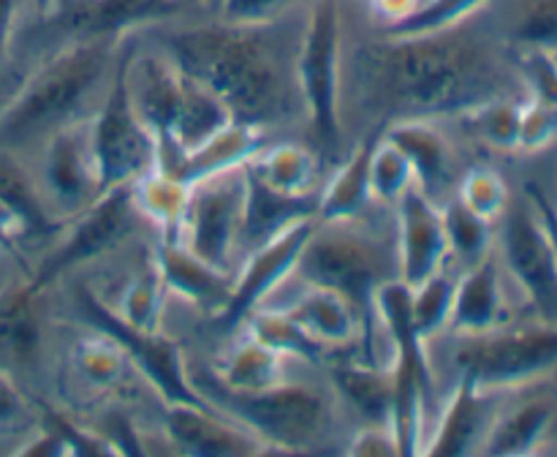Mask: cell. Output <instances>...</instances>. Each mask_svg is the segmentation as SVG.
Here are the masks:
<instances>
[{"instance_id":"cell-43","label":"cell","mask_w":557,"mask_h":457,"mask_svg":"<svg viewBox=\"0 0 557 457\" xmlns=\"http://www.w3.org/2000/svg\"><path fill=\"white\" fill-rule=\"evenodd\" d=\"M511 38L520 49L557 52V0H522L511 25Z\"/></svg>"},{"instance_id":"cell-37","label":"cell","mask_w":557,"mask_h":457,"mask_svg":"<svg viewBox=\"0 0 557 457\" xmlns=\"http://www.w3.org/2000/svg\"><path fill=\"white\" fill-rule=\"evenodd\" d=\"M248 326V335H253L256 341H261L264 346L275 348L283 357H297L305 362H319L324 348L319 343L310 341L302 330H299L297 321L286 313L283 308L275 305H259L253 313L245 316L243 321Z\"/></svg>"},{"instance_id":"cell-48","label":"cell","mask_w":557,"mask_h":457,"mask_svg":"<svg viewBox=\"0 0 557 457\" xmlns=\"http://www.w3.org/2000/svg\"><path fill=\"white\" fill-rule=\"evenodd\" d=\"M16 455H25V457H69L74 455V449H71L69 439L63 435V430L58 428V424H52L47 419L44 422V428H38L36 433L30 435V439L25 441V444L16 449Z\"/></svg>"},{"instance_id":"cell-14","label":"cell","mask_w":557,"mask_h":457,"mask_svg":"<svg viewBox=\"0 0 557 457\" xmlns=\"http://www.w3.org/2000/svg\"><path fill=\"white\" fill-rule=\"evenodd\" d=\"M313 226L315 218H302V221H294L292 226L277 232L267 243L248 250L243 267L234 275L232 297H228L226 308L212 319L221 330H237L245 316L253 313L259 305H264L294 275L299 254H302Z\"/></svg>"},{"instance_id":"cell-36","label":"cell","mask_w":557,"mask_h":457,"mask_svg":"<svg viewBox=\"0 0 557 457\" xmlns=\"http://www.w3.org/2000/svg\"><path fill=\"white\" fill-rule=\"evenodd\" d=\"M441 215H444L446 239H449V264H455L457 270H468L493 254L495 223L468 210L457 196L441 207Z\"/></svg>"},{"instance_id":"cell-41","label":"cell","mask_w":557,"mask_h":457,"mask_svg":"<svg viewBox=\"0 0 557 457\" xmlns=\"http://www.w3.org/2000/svg\"><path fill=\"white\" fill-rule=\"evenodd\" d=\"M413 183H417V180H413L411 163H408V158L386 139L384 128H381L379 141H375L373 147V156H370V196H373V201H379V205L395 207L397 199H400Z\"/></svg>"},{"instance_id":"cell-55","label":"cell","mask_w":557,"mask_h":457,"mask_svg":"<svg viewBox=\"0 0 557 457\" xmlns=\"http://www.w3.org/2000/svg\"><path fill=\"white\" fill-rule=\"evenodd\" d=\"M60 5V0H36V9H41V14H52L54 9Z\"/></svg>"},{"instance_id":"cell-40","label":"cell","mask_w":557,"mask_h":457,"mask_svg":"<svg viewBox=\"0 0 557 457\" xmlns=\"http://www.w3.org/2000/svg\"><path fill=\"white\" fill-rule=\"evenodd\" d=\"M487 5L490 0H422L406 20L386 25L384 36H430L451 30Z\"/></svg>"},{"instance_id":"cell-20","label":"cell","mask_w":557,"mask_h":457,"mask_svg":"<svg viewBox=\"0 0 557 457\" xmlns=\"http://www.w3.org/2000/svg\"><path fill=\"white\" fill-rule=\"evenodd\" d=\"M500 324H509V299L500 281L498 261L490 254L457 275L446 332L451 337L482 335Z\"/></svg>"},{"instance_id":"cell-32","label":"cell","mask_w":557,"mask_h":457,"mask_svg":"<svg viewBox=\"0 0 557 457\" xmlns=\"http://www.w3.org/2000/svg\"><path fill=\"white\" fill-rule=\"evenodd\" d=\"M169 288L163 283L161 270L156 264V256L141 261L134 270V275L125 281L123 292L117 294L114 302H103L120 316L128 326L141 332H161L163 330V313H166Z\"/></svg>"},{"instance_id":"cell-9","label":"cell","mask_w":557,"mask_h":457,"mask_svg":"<svg viewBox=\"0 0 557 457\" xmlns=\"http://www.w3.org/2000/svg\"><path fill=\"white\" fill-rule=\"evenodd\" d=\"M139 218V210L131 199V185L103 190L87 210H82L79 215H74L58 228L54 243L38 259V264L27 272V277L38 292H47L52 283H58L69 272L112 254L117 245H123L136 232Z\"/></svg>"},{"instance_id":"cell-1","label":"cell","mask_w":557,"mask_h":457,"mask_svg":"<svg viewBox=\"0 0 557 457\" xmlns=\"http://www.w3.org/2000/svg\"><path fill=\"white\" fill-rule=\"evenodd\" d=\"M362 101L389 120L449 118L498 96V65L482 41L451 27L430 36H384L357 54Z\"/></svg>"},{"instance_id":"cell-15","label":"cell","mask_w":557,"mask_h":457,"mask_svg":"<svg viewBox=\"0 0 557 457\" xmlns=\"http://www.w3.org/2000/svg\"><path fill=\"white\" fill-rule=\"evenodd\" d=\"M397 277L408 286H419L449 264L441 205H435L417 183L397 199Z\"/></svg>"},{"instance_id":"cell-45","label":"cell","mask_w":557,"mask_h":457,"mask_svg":"<svg viewBox=\"0 0 557 457\" xmlns=\"http://www.w3.org/2000/svg\"><path fill=\"white\" fill-rule=\"evenodd\" d=\"M517 71L531 90V98L557 107V52L549 49H520Z\"/></svg>"},{"instance_id":"cell-7","label":"cell","mask_w":557,"mask_h":457,"mask_svg":"<svg viewBox=\"0 0 557 457\" xmlns=\"http://www.w3.org/2000/svg\"><path fill=\"white\" fill-rule=\"evenodd\" d=\"M455 343L457 375L490 392L517 390L557 370V324L553 321L500 324L482 335L455 337Z\"/></svg>"},{"instance_id":"cell-33","label":"cell","mask_w":557,"mask_h":457,"mask_svg":"<svg viewBox=\"0 0 557 457\" xmlns=\"http://www.w3.org/2000/svg\"><path fill=\"white\" fill-rule=\"evenodd\" d=\"M131 199H134L139 215L161 232V239L177 237L185 215V201H188V185L183 180L152 169L131 183Z\"/></svg>"},{"instance_id":"cell-42","label":"cell","mask_w":557,"mask_h":457,"mask_svg":"<svg viewBox=\"0 0 557 457\" xmlns=\"http://www.w3.org/2000/svg\"><path fill=\"white\" fill-rule=\"evenodd\" d=\"M457 199H460L468 210L476 212L479 218H484V221L490 223H498L511 205L509 185H506V180L490 166L471 169V172L460 180V185H457Z\"/></svg>"},{"instance_id":"cell-6","label":"cell","mask_w":557,"mask_h":457,"mask_svg":"<svg viewBox=\"0 0 557 457\" xmlns=\"http://www.w3.org/2000/svg\"><path fill=\"white\" fill-rule=\"evenodd\" d=\"M294 277L310 286H324L351 299L368 321H373V297L389 277V256L384 239L354 221H319L299 254Z\"/></svg>"},{"instance_id":"cell-50","label":"cell","mask_w":557,"mask_h":457,"mask_svg":"<svg viewBox=\"0 0 557 457\" xmlns=\"http://www.w3.org/2000/svg\"><path fill=\"white\" fill-rule=\"evenodd\" d=\"M525 199L528 205L533 207V212H536V218L542 221L544 232H547L549 243H553L555 248V256H557V207L549 201V196L544 194L542 188H539L536 183H531L525 188Z\"/></svg>"},{"instance_id":"cell-17","label":"cell","mask_w":557,"mask_h":457,"mask_svg":"<svg viewBox=\"0 0 557 457\" xmlns=\"http://www.w3.org/2000/svg\"><path fill=\"white\" fill-rule=\"evenodd\" d=\"M125 79H128L131 103H134L141 123L156 136V147L174 141L172 131L177 123L185 87L183 71L172 63V58L163 49H158V52L131 49Z\"/></svg>"},{"instance_id":"cell-52","label":"cell","mask_w":557,"mask_h":457,"mask_svg":"<svg viewBox=\"0 0 557 457\" xmlns=\"http://www.w3.org/2000/svg\"><path fill=\"white\" fill-rule=\"evenodd\" d=\"M422 0H370V9L386 25H395V22L406 20Z\"/></svg>"},{"instance_id":"cell-29","label":"cell","mask_w":557,"mask_h":457,"mask_svg":"<svg viewBox=\"0 0 557 457\" xmlns=\"http://www.w3.org/2000/svg\"><path fill=\"white\" fill-rule=\"evenodd\" d=\"M207 379L228 392H261L286 381V357L245 332Z\"/></svg>"},{"instance_id":"cell-38","label":"cell","mask_w":557,"mask_h":457,"mask_svg":"<svg viewBox=\"0 0 557 457\" xmlns=\"http://www.w3.org/2000/svg\"><path fill=\"white\" fill-rule=\"evenodd\" d=\"M460 270L451 272L449 264L422 281L419 286H411V308H413V324L422 341H433L435 335L446 332V321H449L451 299H455V286Z\"/></svg>"},{"instance_id":"cell-18","label":"cell","mask_w":557,"mask_h":457,"mask_svg":"<svg viewBox=\"0 0 557 457\" xmlns=\"http://www.w3.org/2000/svg\"><path fill=\"white\" fill-rule=\"evenodd\" d=\"M498 392L482 390L466 375H457V384L441 411L438 424L424 439L422 455L460 457L479 455L490 424L498 417Z\"/></svg>"},{"instance_id":"cell-31","label":"cell","mask_w":557,"mask_h":457,"mask_svg":"<svg viewBox=\"0 0 557 457\" xmlns=\"http://www.w3.org/2000/svg\"><path fill=\"white\" fill-rule=\"evenodd\" d=\"M248 166L272 185L275 190L294 196H313L319 194V177H321V161L313 150L305 145H294V141H283V145H267Z\"/></svg>"},{"instance_id":"cell-28","label":"cell","mask_w":557,"mask_h":457,"mask_svg":"<svg viewBox=\"0 0 557 457\" xmlns=\"http://www.w3.org/2000/svg\"><path fill=\"white\" fill-rule=\"evenodd\" d=\"M555 406L547 397H531L517 406L498 411L495 422L490 424L484 444L479 455L495 457H515V455H533L549 428H553Z\"/></svg>"},{"instance_id":"cell-56","label":"cell","mask_w":557,"mask_h":457,"mask_svg":"<svg viewBox=\"0 0 557 457\" xmlns=\"http://www.w3.org/2000/svg\"><path fill=\"white\" fill-rule=\"evenodd\" d=\"M166 3H172L174 9H183V5H190V3H199V0H166Z\"/></svg>"},{"instance_id":"cell-3","label":"cell","mask_w":557,"mask_h":457,"mask_svg":"<svg viewBox=\"0 0 557 457\" xmlns=\"http://www.w3.org/2000/svg\"><path fill=\"white\" fill-rule=\"evenodd\" d=\"M125 36H76L41 60L0 107V147L33 150L63 125L90 118Z\"/></svg>"},{"instance_id":"cell-26","label":"cell","mask_w":557,"mask_h":457,"mask_svg":"<svg viewBox=\"0 0 557 457\" xmlns=\"http://www.w3.org/2000/svg\"><path fill=\"white\" fill-rule=\"evenodd\" d=\"M381 128L384 125L370 131L354 147L351 156L341 163V169L332 174L330 183L324 185V190L319 194V210H315L319 221H354L373 201V196H370V156H373V147L379 141Z\"/></svg>"},{"instance_id":"cell-13","label":"cell","mask_w":557,"mask_h":457,"mask_svg":"<svg viewBox=\"0 0 557 457\" xmlns=\"http://www.w3.org/2000/svg\"><path fill=\"white\" fill-rule=\"evenodd\" d=\"M500 226V256L542 321L557 324V256L533 207L509 205Z\"/></svg>"},{"instance_id":"cell-5","label":"cell","mask_w":557,"mask_h":457,"mask_svg":"<svg viewBox=\"0 0 557 457\" xmlns=\"http://www.w3.org/2000/svg\"><path fill=\"white\" fill-rule=\"evenodd\" d=\"M294 74L305 118L326 156L343 141V11L341 0H310L294 49Z\"/></svg>"},{"instance_id":"cell-8","label":"cell","mask_w":557,"mask_h":457,"mask_svg":"<svg viewBox=\"0 0 557 457\" xmlns=\"http://www.w3.org/2000/svg\"><path fill=\"white\" fill-rule=\"evenodd\" d=\"M131 38H134V33L123 38L107 92H103L96 112L90 114V147L103 190L131 185L141 174L152 172L158 158L156 136L141 123L134 103H131L128 79H125L131 49H134Z\"/></svg>"},{"instance_id":"cell-16","label":"cell","mask_w":557,"mask_h":457,"mask_svg":"<svg viewBox=\"0 0 557 457\" xmlns=\"http://www.w3.org/2000/svg\"><path fill=\"white\" fill-rule=\"evenodd\" d=\"M163 439L180 455L196 457H243L267 452L253 430L243 428L223 411L194 403L163 406Z\"/></svg>"},{"instance_id":"cell-49","label":"cell","mask_w":557,"mask_h":457,"mask_svg":"<svg viewBox=\"0 0 557 457\" xmlns=\"http://www.w3.org/2000/svg\"><path fill=\"white\" fill-rule=\"evenodd\" d=\"M27 403L16 381L11 379L9 370L0 368V428L3 424H14L16 419L25 417Z\"/></svg>"},{"instance_id":"cell-2","label":"cell","mask_w":557,"mask_h":457,"mask_svg":"<svg viewBox=\"0 0 557 457\" xmlns=\"http://www.w3.org/2000/svg\"><path fill=\"white\" fill-rule=\"evenodd\" d=\"M163 52L194 82L215 92L234 120L270 128L288 118L299 98L294 54L275 38V25L174 27L161 36Z\"/></svg>"},{"instance_id":"cell-47","label":"cell","mask_w":557,"mask_h":457,"mask_svg":"<svg viewBox=\"0 0 557 457\" xmlns=\"http://www.w3.org/2000/svg\"><path fill=\"white\" fill-rule=\"evenodd\" d=\"M346 455H354V457L400 455V452H397L395 430H392V424H362V428L354 433Z\"/></svg>"},{"instance_id":"cell-21","label":"cell","mask_w":557,"mask_h":457,"mask_svg":"<svg viewBox=\"0 0 557 457\" xmlns=\"http://www.w3.org/2000/svg\"><path fill=\"white\" fill-rule=\"evenodd\" d=\"M152 256H156V264L161 270L169 294H177L194 308L207 310L212 319L226 308L228 297H232L234 272L207 264L188 248H183L177 239H161Z\"/></svg>"},{"instance_id":"cell-10","label":"cell","mask_w":557,"mask_h":457,"mask_svg":"<svg viewBox=\"0 0 557 457\" xmlns=\"http://www.w3.org/2000/svg\"><path fill=\"white\" fill-rule=\"evenodd\" d=\"M76 310L85 319L87 326L114 337L123 346L125 357L131 359L136 373L147 379L163 406L169 403H194V406H210L196 390L190 379V368L185 362V354L177 343L161 332H141L125 324L103 297H98L90 286L76 288ZM215 408V406H210Z\"/></svg>"},{"instance_id":"cell-46","label":"cell","mask_w":557,"mask_h":457,"mask_svg":"<svg viewBox=\"0 0 557 457\" xmlns=\"http://www.w3.org/2000/svg\"><path fill=\"white\" fill-rule=\"evenodd\" d=\"M557 141V107L531 98L520 112V145L517 152H542Z\"/></svg>"},{"instance_id":"cell-11","label":"cell","mask_w":557,"mask_h":457,"mask_svg":"<svg viewBox=\"0 0 557 457\" xmlns=\"http://www.w3.org/2000/svg\"><path fill=\"white\" fill-rule=\"evenodd\" d=\"M245 177L243 166L188 185V201L177 243L218 270L234 272L243 228Z\"/></svg>"},{"instance_id":"cell-22","label":"cell","mask_w":557,"mask_h":457,"mask_svg":"<svg viewBox=\"0 0 557 457\" xmlns=\"http://www.w3.org/2000/svg\"><path fill=\"white\" fill-rule=\"evenodd\" d=\"M41 297L27 272L0 286V368H27L41 351Z\"/></svg>"},{"instance_id":"cell-19","label":"cell","mask_w":557,"mask_h":457,"mask_svg":"<svg viewBox=\"0 0 557 457\" xmlns=\"http://www.w3.org/2000/svg\"><path fill=\"white\" fill-rule=\"evenodd\" d=\"M299 286L302 288L288 302L277 305V308L286 310L297 321L299 330L310 341L319 343L324 351L354 346L368 332L370 321L341 292H332V288L324 286H310V283L302 281H299Z\"/></svg>"},{"instance_id":"cell-51","label":"cell","mask_w":557,"mask_h":457,"mask_svg":"<svg viewBox=\"0 0 557 457\" xmlns=\"http://www.w3.org/2000/svg\"><path fill=\"white\" fill-rule=\"evenodd\" d=\"M27 3H36V0H0V65H3L5 54H9L14 33L20 27L22 11H25Z\"/></svg>"},{"instance_id":"cell-25","label":"cell","mask_w":557,"mask_h":457,"mask_svg":"<svg viewBox=\"0 0 557 457\" xmlns=\"http://www.w3.org/2000/svg\"><path fill=\"white\" fill-rule=\"evenodd\" d=\"M264 147L267 128L253 123H243V120H232L215 136H210L199 147L185 152L174 177L190 185L196 180L212 177V174L228 172V169H239L248 161H253Z\"/></svg>"},{"instance_id":"cell-24","label":"cell","mask_w":557,"mask_h":457,"mask_svg":"<svg viewBox=\"0 0 557 457\" xmlns=\"http://www.w3.org/2000/svg\"><path fill=\"white\" fill-rule=\"evenodd\" d=\"M384 136L408 158L413 169V180L419 188L438 199L441 190L449 185L451 174V145L435 120L428 118H400L384 123ZM438 205V201H435Z\"/></svg>"},{"instance_id":"cell-23","label":"cell","mask_w":557,"mask_h":457,"mask_svg":"<svg viewBox=\"0 0 557 457\" xmlns=\"http://www.w3.org/2000/svg\"><path fill=\"white\" fill-rule=\"evenodd\" d=\"M245 199H243V228H239V250H253L302 218H315L319 194L294 196L267 185L253 169L245 163Z\"/></svg>"},{"instance_id":"cell-53","label":"cell","mask_w":557,"mask_h":457,"mask_svg":"<svg viewBox=\"0 0 557 457\" xmlns=\"http://www.w3.org/2000/svg\"><path fill=\"white\" fill-rule=\"evenodd\" d=\"M20 234H22L20 223H16L14 215H11V212L0 205V239H3L5 245H11V239H16Z\"/></svg>"},{"instance_id":"cell-54","label":"cell","mask_w":557,"mask_h":457,"mask_svg":"<svg viewBox=\"0 0 557 457\" xmlns=\"http://www.w3.org/2000/svg\"><path fill=\"white\" fill-rule=\"evenodd\" d=\"M16 85H20V82H16ZM16 85L9 79V76L3 74V65H0V107H3V103L9 101V96L16 90Z\"/></svg>"},{"instance_id":"cell-58","label":"cell","mask_w":557,"mask_h":457,"mask_svg":"<svg viewBox=\"0 0 557 457\" xmlns=\"http://www.w3.org/2000/svg\"><path fill=\"white\" fill-rule=\"evenodd\" d=\"M5 248V243H3V239H0V250H3Z\"/></svg>"},{"instance_id":"cell-35","label":"cell","mask_w":557,"mask_h":457,"mask_svg":"<svg viewBox=\"0 0 557 457\" xmlns=\"http://www.w3.org/2000/svg\"><path fill=\"white\" fill-rule=\"evenodd\" d=\"M74 370L92 390L114 392L125 384L134 365L114 337L90 326V335H82L74 346Z\"/></svg>"},{"instance_id":"cell-39","label":"cell","mask_w":557,"mask_h":457,"mask_svg":"<svg viewBox=\"0 0 557 457\" xmlns=\"http://www.w3.org/2000/svg\"><path fill=\"white\" fill-rule=\"evenodd\" d=\"M520 112L522 103L495 96L490 101L479 103V107L468 109L460 118L471 125L476 139H482L493 150L517 152V145H520Z\"/></svg>"},{"instance_id":"cell-57","label":"cell","mask_w":557,"mask_h":457,"mask_svg":"<svg viewBox=\"0 0 557 457\" xmlns=\"http://www.w3.org/2000/svg\"><path fill=\"white\" fill-rule=\"evenodd\" d=\"M60 3H85V0H60Z\"/></svg>"},{"instance_id":"cell-27","label":"cell","mask_w":557,"mask_h":457,"mask_svg":"<svg viewBox=\"0 0 557 457\" xmlns=\"http://www.w3.org/2000/svg\"><path fill=\"white\" fill-rule=\"evenodd\" d=\"M0 205L14 215L22 234H33V237L58 234L60 223L49 215L44 205L33 163H27L22 152L9 150V147H0Z\"/></svg>"},{"instance_id":"cell-44","label":"cell","mask_w":557,"mask_h":457,"mask_svg":"<svg viewBox=\"0 0 557 457\" xmlns=\"http://www.w3.org/2000/svg\"><path fill=\"white\" fill-rule=\"evenodd\" d=\"M299 0H221L218 3V20L228 25H250L264 27L277 25L286 20Z\"/></svg>"},{"instance_id":"cell-30","label":"cell","mask_w":557,"mask_h":457,"mask_svg":"<svg viewBox=\"0 0 557 457\" xmlns=\"http://www.w3.org/2000/svg\"><path fill=\"white\" fill-rule=\"evenodd\" d=\"M332 381L364 424H392V373L386 365L343 359L332 365Z\"/></svg>"},{"instance_id":"cell-12","label":"cell","mask_w":557,"mask_h":457,"mask_svg":"<svg viewBox=\"0 0 557 457\" xmlns=\"http://www.w3.org/2000/svg\"><path fill=\"white\" fill-rule=\"evenodd\" d=\"M36 150L38 161L33 163V172L44 205L49 215L63 226L103 194L90 147V118L63 125L49 134Z\"/></svg>"},{"instance_id":"cell-4","label":"cell","mask_w":557,"mask_h":457,"mask_svg":"<svg viewBox=\"0 0 557 457\" xmlns=\"http://www.w3.org/2000/svg\"><path fill=\"white\" fill-rule=\"evenodd\" d=\"M196 390L210 406L253 430L267 452H310L330 435L332 403L321 390L297 381H283L261 392H228L207 375L190 373Z\"/></svg>"},{"instance_id":"cell-34","label":"cell","mask_w":557,"mask_h":457,"mask_svg":"<svg viewBox=\"0 0 557 457\" xmlns=\"http://www.w3.org/2000/svg\"><path fill=\"white\" fill-rule=\"evenodd\" d=\"M232 112H228L226 103H223L215 92L207 90L205 85L194 82L190 76H185L183 103H180L177 123H174L172 131L174 145L183 147L185 152L194 150V147H199L201 141L215 136L218 131H221L223 125L232 123Z\"/></svg>"}]
</instances>
